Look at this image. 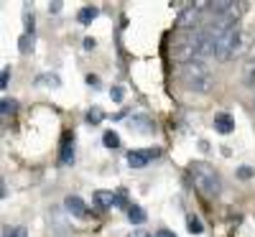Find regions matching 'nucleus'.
<instances>
[{"label": "nucleus", "mask_w": 255, "mask_h": 237, "mask_svg": "<svg viewBox=\"0 0 255 237\" xmlns=\"http://www.w3.org/2000/svg\"><path fill=\"white\" fill-rule=\"evenodd\" d=\"M189 179L194 184V189L202 194L204 199H217L222 191V179L215 171V166H209L207 161H194L189 163Z\"/></svg>", "instance_id": "f257e3e1"}, {"label": "nucleus", "mask_w": 255, "mask_h": 237, "mask_svg": "<svg viewBox=\"0 0 255 237\" xmlns=\"http://www.w3.org/2000/svg\"><path fill=\"white\" fill-rule=\"evenodd\" d=\"M179 77H181V84L191 92H199V95H207L215 87V77H212L209 67L202 61V59H194V61H186L179 67Z\"/></svg>", "instance_id": "f03ea898"}, {"label": "nucleus", "mask_w": 255, "mask_h": 237, "mask_svg": "<svg viewBox=\"0 0 255 237\" xmlns=\"http://www.w3.org/2000/svg\"><path fill=\"white\" fill-rule=\"evenodd\" d=\"M240 41H243V31H240V23H232L227 26L225 31L217 33V41H215V56L220 61H227L235 56V51L240 49Z\"/></svg>", "instance_id": "7ed1b4c3"}, {"label": "nucleus", "mask_w": 255, "mask_h": 237, "mask_svg": "<svg viewBox=\"0 0 255 237\" xmlns=\"http://www.w3.org/2000/svg\"><path fill=\"white\" fill-rule=\"evenodd\" d=\"M171 56H174L179 64H186V61L199 59L197 31H184L181 36H176V38H174V46H171Z\"/></svg>", "instance_id": "20e7f679"}, {"label": "nucleus", "mask_w": 255, "mask_h": 237, "mask_svg": "<svg viewBox=\"0 0 255 237\" xmlns=\"http://www.w3.org/2000/svg\"><path fill=\"white\" fill-rule=\"evenodd\" d=\"M202 8L204 5H186L181 13H179V18H176V28H181V31H194L199 23H202ZM199 31V28H197Z\"/></svg>", "instance_id": "39448f33"}, {"label": "nucleus", "mask_w": 255, "mask_h": 237, "mask_svg": "<svg viewBox=\"0 0 255 237\" xmlns=\"http://www.w3.org/2000/svg\"><path fill=\"white\" fill-rule=\"evenodd\" d=\"M158 156H161V148H135V150L128 153V166L130 168H143V166H148Z\"/></svg>", "instance_id": "423d86ee"}, {"label": "nucleus", "mask_w": 255, "mask_h": 237, "mask_svg": "<svg viewBox=\"0 0 255 237\" xmlns=\"http://www.w3.org/2000/svg\"><path fill=\"white\" fill-rule=\"evenodd\" d=\"M59 161H61L64 166L74 163V133H72V130H67V133L61 135V143H59Z\"/></svg>", "instance_id": "0eeeda50"}, {"label": "nucleus", "mask_w": 255, "mask_h": 237, "mask_svg": "<svg viewBox=\"0 0 255 237\" xmlns=\"http://www.w3.org/2000/svg\"><path fill=\"white\" fill-rule=\"evenodd\" d=\"M95 199L102 209H108V207H125V199H123V194H113V191H95Z\"/></svg>", "instance_id": "6e6552de"}, {"label": "nucleus", "mask_w": 255, "mask_h": 237, "mask_svg": "<svg viewBox=\"0 0 255 237\" xmlns=\"http://www.w3.org/2000/svg\"><path fill=\"white\" fill-rule=\"evenodd\" d=\"M64 207H67L69 214H74V217H87V204H84V199L79 197H67V202H64Z\"/></svg>", "instance_id": "1a4fd4ad"}, {"label": "nucleus", "mask_w": 255, "mask_h": 237, "mask_svg": "<svg viewBox=\"0 0 255 237\" xmlns=\"http://www.w3.org/2000/svg\"><path fill=\"white\" fill-rule=\"evenodd\" d=\"M215 130H217V133H222V135L232 133V130H235V120H232L227 113H220V115H215Z\"/></svg>", "instance_id": "9d476101"}, {"label": "nucleus", "mask_w": 255, "mask_h": 237, "mask_svg": "<svg viewBox=\"0 0 255 237\" xmlns=\"http://www.w3.org/2000/svg\"><path fill=\"white\" fill-rule=\"evenodd\" d=\"M243 77H245V84H248V87H255V54H253V56L245 61Z\"/></svg>", "instance_id": "9b49d317"}, {"label": "nucleus", "mask_w": 255, "mask_h": 237, "mask_svg": "<svg viewBox=\"0 0 255 237\" xmlns=\"http://www.w3.org/2000/svg\"><path fill=\"white\" fill-rule=\"evenodd\" d=\"M128 217H130L133 225H143L145 222V212L138 204H130V207H128Z\"/></svg>", "instance_id": "f8f14e48"}, {"label": "nucleus", "mask_w": 255, "mask_h": 237, "mask_svg": "<svg viewBox=\"0 0 255 237\" xmlns=\"http://www.w3.org/2000/svg\"><path fill=\"white\" fill-rule=\"evenodd\" d=\"M95 18H97V8H92V5H87V8H82V10H79V23H82V26L92 23Z\"/></svg>", "instance_id": "ddd939ff"}, {"label": "nucleus", "mask_w": 255, "mask_h": 237, "mask_svg": "<svg viewBox=\"0 0 255 237\" xmlns=\"http://www.w3.org/2000/svg\"><path fill=\"white\" fill-rule=\"evenodd\" d=\"M186 230H189L191 235H199V232H204V225L199 222L197 214H189V217H186Z\"/></svg>", "instance_id": "4468645a"}, {"label": "nucleus", "mask_w": 255, "mask_h": 237, "mask_svg": "<svg viewBox=\"0 0 255 237\" xmlns=\"http://www.w3.org/2000/svg\"><path fill=\"white\" fill-rule=\"evenodd\" d=\"M102 143H105V148H118L120 145V135L113 133V130H108V133L102 135Z\"/></svg>", "instance_id": "2eb2a0df"}, {"label": "nucleus", "mask_w": 255, "mask_h": 237, "mask_svg": "<svg viewBox=\"0 0 255 237\" xmlns=\"http://www.w3.org/2000/svg\"><path fill=\"white\" fill-rule=\"evenodd\" d=\"M238 179H240V181L255 179V168H253V166H240V168H238Z\"/></svg>", "instance_id": "dca6fc26"}, {"label": "nucleus", "mask_w": 255, "mask_h": 237, "mask_svg": "<svg viewBox=\"0 0 255 237\" xmlns=\"http://www.w3.org/2000/svg\"><path fill=\"white\" fill-rule=\"evenodd\" d=\"M20 51H23V54H28L31 49H33V36L31 33H23V36H20Z\"/></svg>", "instance_id": "f3484780"}, {"label": "nucleus", "mask_w": 255, "mask_h": 237, "mask_svg": "<svg viewBox=\"0 0 255 237\" xmlns=\"http://www.w3.org/2000/svg\"><path fill=\"white\" fill-rule=\"evenodd\" d=\"M102 120V110L100 107H92V110L87 113V122H100Z\"/></svg>", "instance_id": "a211bd4d"}, {"label": "nucleus", "mask_w": 255, "mask_h": 237, "mask_svg": "<svg viewBox=\"0 0 255 237\" xmlns=\"http://www.w3.org/2000/svg\"><path fill=\"white\" fill-rule=\"evenodd\" d=\"M8 82H10V69L5 67L3 74H0V90H5V87H8Z\"/></svg>", "instance_id": "6ab92c4d"}, {"label": "nucleus", "mask_w": 255, "mask_h": 237, "mask_svg": "<svg viewBox=\"0 0 255 237\" xmlns=\"http://www.w3.org/2000/svg\"><path fill=\"white\" fill-rule=\"evenodd\" d=\"M5 237H28V232H26V227H15L13 232H5Z\"/></svg>", "instance_id": "aec40b11"}, {"label": "nucleus", "mask_w": 255, "mask_h": 237, "mask_svg": "<svg viewBox=\"0 0 255 237\" xmlns=\"http://www.w3.org/2000/svg\"><path fill=\"white\" fill-rule=\"evenodd\" d=\"M26 31L33 36V13H26Z\"/></svg>", "instance_id": "412c9836"}, {"label": "nucleus", "mask_w": 255, "mask_h": 237, "mask_svg": "<svg viewBox=\"0 0 255 237\" xmlns=\"http://www.w3.org/2000/svg\"><path fill=\"white\" fill-rule=\"evenodd\" d=\"M113 100H115V102L123 100V87H113Z\"/></svg>", "instance_id": "4be33fe9"}, {"label": "nucleus", "mask_w": 255, "mask_h": 237, "mask_svg": "<svg viewBox=\"0 0 255 237\" xmlns=\"http://www.w3.org/2000/svg\"><path fill=\"white\" fill-rule=\"evenodd\" d=\"M156 237H176V235H174L171 230H166V227H163V230H158V232H156Z\"/></svg>", "instance_id": "5701e85b"}, {"label": "nucleus", "mask_w": 255, "mask_h": 237, "mask_svg": "<svg viewBox=\"0 0 255 237\" xmlns=\"http://www.w3.org/2000/svg\"><path fill=\"white\" fill-rule=\"evenodd\" d=\"M87 84H90V87H100V79L90 74V77H87Z\"/></svg>", "instance_id": "b1692460"}, {"label": "nucleus", "mask_w": 255, "mask_h": 237, "mask_svg": "<svg viewBox=\"0 0 255 237\" xmlns=\"http://www.w3.org/2000/svg\"><path fill=\"white\" fill-rule=\"evenodd\" d=\"M13 110V102H8V100H3V115H8Z\"/></svg>", "instance_id": "393cba45"}, {"label": "nucleus", "mask_w": 255, "mask_h": 237, "mask_svg": "<svg viewBox=\"0 0 255 237\" xmlns=\"http://www.w3.org/2000/svg\"><path fill=\"white\" fill-rule=\"evenodd\" d=\"M84 49H95V38H84Z\"/></svg>", "instance_id": "a878e982"}, {"label": "nucleus", "mask_w": 255, "mask_h": 237, "mask_svg": "<svg viewBox=\"0 0 255 237\" xmlns=\"http://www.w3.org/2000/svg\"><path fill=\"white\" fill-rule=\"evenodd\" d=\"M59 8H61V3H51V5H49V10H51V13H56Z\"/></svg>", "instance_id": "bb28decb"}, {"label": "nucleus", "mask_w": 255, "mask_h": 237, "mask_svg": "<svg viewBox=\"0 0 255 237\" xmlns=\"http://www.w3.org/2000/svg\"><path fill=\"white\" fill-rule=\"evenodd\" d=\"M253 102H255V97H253Z\"/></svg>", "instance_id": "cd10ccee"}]
</instances>
